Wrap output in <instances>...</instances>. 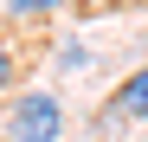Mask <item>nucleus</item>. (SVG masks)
I'll return each instance as SVG.
<instances>
[{"label":"nucleus","mask_w":148,"mask_h":142,"mask_svg":"<svg viewBox=\"0 0 148 142\" xmlns=\"http://www.w3.org/2000/svg\"><path fill=\"white\" fill-rule=\"evenodd\" d=\"M7 136L13 142H64V103L52 90H19L13 116H7Z\"/></svg>","instance_id":"f257e3e1"},{"label":"nucleus","mask_w":148,"mask_h":142,"mask_svg":"<svg viewBox=\"0 0 148 142\" xmlns=\"http://www.w3.org/2000/svg\"><path fill=\"white\" fill-rule=\"evenodd\" d=\"M110 116H122V123H148V65H142V71H129V78L116 84Z\"/></svg>","instance_id":"f03ea898"},{"label":"nucleus","mask_w":148,"mask_h":142,"mask_svg":"<svg viewBox=\"0 0 148 142\" xmlns=\"http://www.w3.org/2000/svg\"><path fill=\"white\" fill-rule=\"evenodd\" d=\"M64 0H7V13L13 19H45V13H58Z\"/></svg>","instance_id":"7ed1b4c3"},{"label":"nucleus","mask_w":148,"mask_h":142,"mask_svg":"<svg viewBox=\"0 0 148 142\" xmlns=\"http://www.w3.org/2000/svg\"><path fill=\"white\" fill-rule=\"evenodd\" d=\"M19 84V52H13V32H0V90Z\"/></svg>","instance_id":"20e7f679"}]
</instances>
